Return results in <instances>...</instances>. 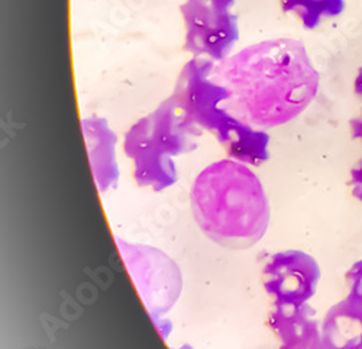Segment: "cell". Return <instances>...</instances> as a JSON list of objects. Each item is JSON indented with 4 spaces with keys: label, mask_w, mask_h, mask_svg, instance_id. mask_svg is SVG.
<instances>
[{
    "label": "cell",
    "mask_w": 362,
    "mask_h": 349,
    "mask_svg": "<svg viewBox=\"0 0 362 349\" xmlns=\"http://www.w3.org/2000/svg\"><path fill=\"white\" fill-rule=\"evenodd\" d=\"M212 77L230 95L226 109L261 129L296 119L316 97L320 81L303 42L291 38L245 47L215 66Z\"/></svg>",
    "instance_id": "6da1fadb"
},
{
    "label": "cell",
    "mask_w": 362,
    "mask_h": 349,
    "mask_svg": "<svg viewBox=\"0 0 362 349\" xmlns=\"http://www.w3.org/2000/svg\"><path fill=\"white\" fill-rule=\"evenodd\" d=\"M193 218L219 247L247 249L267 234L271 206L252 168L232 158L203 168L190 190Z\"/></svg>",
    "instance_id": "7a4b0ae2"
},
{
    "label": "cell",
    "mask_w": 362,
    "mask_h": 349,
    "mask_svg": "<svg viewBox=\"0 0 362 349\" xmlns=\"http://www.w3.org/2000/svg\"><path fill=\"white\" fill-rule=\"evenodd\" d=\"M116 245L149 316L167 314L183 292V274L164 251L116 238Z\"/></svg>",
    "instance_id": "3957f363"
},
{
    "label": "cell",
    "mask_w": 362,
    "mask_h": 349,
    "mask_svg": "<svg viewBox=\"0 0 362 349\" xmlns=\"http://www.w3.org/2000/svg\"><path fill=\"white\" fill-rule=\"evenodd\" d=\"M214 69V61L192 58L181 70L170 97L193 125L219 139L236 116L226 109L230 95L212 77Z\"/></svg>",
    "instance_id": "277c9868"
},
{
    "label": "cell",
    "mask_w": 362,
    "mask_h": 349,
    "mask_svg": "<svg viewBox=\"0 0 362 349\" xmlns=\"http://www.w3.org/2000/svg\"><path fill=\"white\" fill-rule=\"evenodd\" d=\"M235 0H185L180 13L185 22L183 49L194 58L221 63L239 41Z\"/></svg>",
    "instance_id": "5b68a950"
},
{
    "label": "cell",
    "mask_w": 362,
    "mask_h": 349,
    "mask_svg": "<svg viewBox=\"0 0 362 349\" xmlns=\"http://www.w3.org/2000/svg\"><path fill=\"white\" fill-rule=\"evenodd\" d=\"M261 281L274 304H306L316 295L320 267L305 251H280L264 264Z\"/></svg>",
    "instance_id": "8992f818"
},
{
    "label": "cell",
    "mask_w": 362,
    "mask_h": 349,
    "mask_svg": "<svg viewBox=\"0 0 362 349\" xmlns=\"http://www.w3.org/2000/svg\"><path fill=\"white\" fill-rule=\"evenodd\" d=\"M124 151L134 164V179L139 187L164 191L178 182L174 158L163 153L151 138L145 116L125 134Z\"/></svg>",
    "instance_id": "52a82bcc"
},
{
    "label": "cell",
    "mask_w": 362,
    "mask_h": 349,
    "mask_svg": "<svg viewBox=\"0 0 362 349\" xmlns=\"http://www.w3.org/2000/svg\"><path fill=\"white\" fill-rule=\"evenodd\" d=\"M145 119L149 135L157 147L173 158L193 153L197 147V139L203 134L171 97L164 100L153 113L146 114Z\"/></svg>",
    "instance_id": "ba28073f"
},
{
    "label": "cell",
    "mask_w": 362,
    "mask_h": 349,
    "mask_svg": "<svg viewBox=\"0 0 362 349\" xmlns=\"http://www.w3.org/2000/svg\"><path fill=\"white\" fill-rule=\"evenodd\" d=\"M81 129L96 187L100 193H106L117 186L120 177L116 160L117 136L107 119L100 116L83 118Z\"/></svg>",
    "instance_id": "9c48e42d"
},
{
    "label": "cell",
    "mask_w": 362,
    "mask_h": 349,
    "mask_svg": "<svg viewBox=\"0 0 362 349\" xmlns=\"http://www.w3.org/2000/svg\"><path fill=\"white\" fill-rule=\"evenodd\" d=\"M320 331L329 349H362V303L348 296L332 306Z\"/></svg>",
    "instance_id": "30bf717a"
},
{
    "label": "cell",
    "mask_w": 362,
    "mask_h": 349,
    "mask_svg": "<svg viewBox=\"0 0 362 349\" xmlns=\"http://www.w3.org/2000/svg\"><path fill=\"white\" fill-rule=\"evenodd\" d=\"M315 309L306 304H274L268 314V326L280 343L290 341L319 325Z\"/></svg>",
    "instance_id": "8fae6325"
},
{
    "label": "cell",
    "mask_w": 362,
    "mask_h": 349,
    "mask_svg": "<svg viewBox=\"0 0 362 349\" xmlns=\"http://www.w3.org/2000/svg\"><path fill=\"white\" fill-rule=\"evenodd\" d=\"M280 5L306 29H315L325 18H337L345 11V0H280Z\"/></svg>",
    "instance_id": "7c38bea8"
},
{
    "label": "cell",
    "mask_w": 362,
    "mask_h": 349,
    "mask_svg": "<svg viewBox=\"0 0 362 349\" xmlns=\"http://www.w3.org/2000/svg\"><path fill=\"white\" fill-rule=\"evenodd\" d=\"M280 349H329L322 338V331L317 326L306 331L290 341L280 343Z\"/></svg>",
    "instance_id": "4fadbf2b"
},
{
    "label": "cell",
    "mask_w": 362,
    "mask_h": 349,
    "mask_svg": "<svg viewBox=\"0 0 362 349\" xmlns=\"http://www.w3.org/2000/svg\"><path fill=\"white\" fill-rule=\"evenodd\" d=\"M349 288V297L362 303V259L355 263L345 276Z\"/></svg>",
    "instance_id": "5bb4252c"
},
{
    "label": "cell",
    "mask_w": 362,
    "mask_h": 349,
    "mask_svg": "<svg viewBox=\"0 0 362 349\" xmlns=\"http://www.w3.org/2000/svg\"><path fill=\"white\" fill-rule=\"evenodd\" d=\"M351 186L354 197L362 201V161L351 171Z\"/></svg>",
    "instance_id": "9a60e30c"
},
{
    "label": "cell",
    "mask_w": 362,
    "mask_h": 349,
    "mask_svg": "<svg viewBox=\"0 0 362 349\" xmlns=\"http://www.w3.org/2000/svg\"><path fill=\"white\" fill-rule=\"evenodd\" d=\"M151 319H153V322H154L157 331L160 332V335L163 336V339H167L173 332V325L165 317V314H153L151 316Z\"/></svg>",
    "instance_id": "2e32d148"
},
{
    "label": "cell",
    "mask_w": 362,
    "mask_h": 349,
    "mask_svg": "<svg viewBox=\"0 0 362 349\" xmlns=\"http://www.w3.org/2000/svg\"><path fill=\"white\" fill-rule=\"evenodd\" d=\"M351 134L355 139L362 141V113L358 116V118L351 121Z\"/></svg>",
    "instance_id": "e0dca14e"
},
{
    "label": "cell",
    "mask_w": 362,
    "mask_h": 349,
    "mask_svg": "<svg viewBox=\"0 0 362 349\" xmlns=\"http://www.w3.org/2000/svg\"><path fill=\"white\" fill-rule=\"evenodd\" d=\"M354 92L358 99L362 100V67L358 70L355 80H354Z\"/></svg>",
    "instance_id": "ac0fdd59"
},
{
    "label": "cell",
    "mask_w": 362,
    "mask_h": 349,
    "mask_svg": "<svg viewBox=\"0 0 362 349\" xmlns=\"http://www.w3.org/2000/svg\"><path fill=\"white\" fill-rule=\"evenodd\" d=\"M173 349H194V348L190 343H183V345L177 346V348H173Z\"/></svg>",
    "instance_id": "d6986e66"
}]
</instances>
